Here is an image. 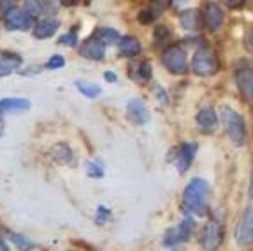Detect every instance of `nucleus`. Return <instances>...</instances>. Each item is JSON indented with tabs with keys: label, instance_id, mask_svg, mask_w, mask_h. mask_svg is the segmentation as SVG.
Listing matches in <instances>:
<instances>
[{
	"label": "nucleus",
	"instance_id": "1",
	"mask_svg": "<svg viewBox=\"0 0 253 251\" xmlns=\"http://www.w3.org/2000/svg\"><path fill=\"white\" fill-rule=\"evenodd\" d=\"M210 183L202 177H195L183 190V209L194 216H206L210 209Z\"/></svg>",
	"mask_w": 253,
	"mask_h": 251
},
{
	"label": "nucleus",
	"instance_id": "2",
	"mask_svg": "<svg viewBox=\"0 0 253 251\" xmlns=\"http://www.w3.org/2000/svg\"><path fill=\"white\" fill-rule=\"evenodd\" d=\"M221 122L227 130V135L236 146H243L246 142V125L241 114H237L230 107H221Z\"/></svg>",
	"mask_w": 253,
	"mask_h": 251
},
{
	"label": "nucleus",
	"instance_id": "3",
	"mask_svg": "<svg viewBox=\"0 0 253 251\" xmlns=\"http://www.w3.org/2000/svg\"><path fill=\"white\" fill-rule=\"evenodd\" d=\"M192 69H194L195 74L199 76H213L220 69V62H218V56L214 55L213 49L210 47H201L197 49L192 60Z\"/></svg>",
	"mask_w": 253,
	"mask_h": 251
},
{
	"label": "nucleus",
	"instance_id": "4",
	"mask_svg": "<svg viewBox=\"0 0 253 251\" xmlns=\"http://www.w3.org/2000/svg\"><path fill=\"white\" fill-rule=\"evenodd\" d=\"M236 83L237 88L245 97V100L253 102V63L248 60H241L236 65Z\"/></svg>",
	"mask_w": 253,
	"mask_h": 251
},
{
	"label": "nucleus",
	"instance_id": "5",
	"mask_svg": "<svg viewBox=\"0 0 253 251\" xmlns=\"http://www.w3.org/2000/svg\"><path fill=\"white\" fill-rule=\"evenodd\" d=\"M236 243L239 246L246 248L253 244V206H248L243 212L236 225V232H234Z\"/></svg>",
	"mask_w": 253,
	"mask_h": 251
},
{
	"label": "nucleus",
	"instance_id": "6",
	"mask_svg": "<svg viewBox=\"0 0 253 251\" xmlns=\"http://www.w3.org/2000/svg\"><path fill=\"white\" fill-rule=\"evenodd\" d=\"M194 228H195L194 220L192 218H185L178 225H174L169 230H166V234H164V246H176V244L190 239Z\"/></svg>",
	"mask_w": 253,
	"mask_h": 251
},
{
	"label": "nucleus",
	"instance_id": "7",
	"mask_svg": "<svg viewBox=\"0 0 253 251\" xmlns=\"http://www.w3.org/2000/svg\"><path fill=\"white\" fill-rule=\"evenodd\" d=\"M201 246L206 251H214L223 241V227L218 221H210L204 228L201 230Z\"/></svg>",
	"mask_w": 253,
	"mask_h": 251
},
{
	"label": "nucleus",
	"instance_id": "8",
	"mask_svg": "<svg viewBox=\"0 0 253 251\" xmlns=\"http://www.w3.org/2000/svg\"><path fill=\"white\" fill-rule=\"evenodd\" d=\"M162 62L172 74H183L186 71V55L179 46L167 47L162 55Z\"/></svg>",
	"mask_w": 253,
	"mask_h": 251
},
{
	"label": "nucleus",
	"instance_id": "9",
	"mask_svg": "<svg viewBox=\"0 0 253 251\" xmlns=\"http://www.w3.org/2000/svg\"><path fill=\"white\" fill-rule=\"evenodd\" d=\"M4 25L9 30H28L32 27V14L25 9H11L4 14Z\"/></svg>",
	"mask_w": 253,
	"mask_h": 251
},
{
	"label": "nucleus",
	"instance_id": "10",
	"mask_svg": "<svg viewBox=\"0 0 253 251\" xmlns=\"http://www.w3.org/2000/svg\"><path fill=\"white\" fill-rule=\"evenodd\" d=\"M197 153V144L194 142H185L183 146L178 148V153H176V167H178L179 174H185L188 170V167L194 162V157Z\"/></svg>",
	"mask_w": 253,
	"mask_h": 251
},
{
	"label": "nucleus",
	"instance_id": "11",
	"mask_svg": "<svg viewBox=\"0 0 253 251\" xmlns=\"http://www.w3.org/2000/svg\"><path fill=\"white\" fill-rule=\"evenodd\" d=\"M126 114L128 118L135 123V125H144L150 122V111H148L146 104L139 100V98H132L126 104Z\"/></svg>",
	"mask_w": 253,
	"mask_h": 251
},
{
	"label": "nucleus",
	"instance_id": "12",
	"mask_svg": "<svg viewBox=\"0 0 253 251\" xmlns=\"http://www.w3.org/2000/svg\"><path fill=\"white\" fill-rule=\"evenodd\" d=\"M202 18H204V23L208 25L210 30H218L223 23V11L214 2H206Z\"/></svg>",
	"mask_w": 253,
	"mask_h": 251
},
{
	"label": "nucleus",
	"instance_id": "13",
	"mask_svg": "<svg viewBox=\"0 0 253 251\" xmlns=\"http://www.w3.org/2000/svg\"><path fill=\"white\" fill-rule=\"evenodd\" d=\"M218 125V118H216V113L213 111V107H204V109L199 111L197 114V126L201 132L204 133H210L216 128Z\"/></svg>",
	"mask_w": 253,
	"mask_h": 251
},
{
	"label": "nucleus",
	"instance_id": "14",
	"mask_svg": "<svg viewBox=\"0 0 253 251\" xmlns=\"http://www.w3.org/2000/svg\"><path fill=\"white\" fill-rule=\"evenodd\" d=\"M30 107V102L27 98H2L0 100V116H5L9 113H23Z\"/></svg>",
	"mask_w": 253,
	"mask_h": 251
},
{
	"label": "nucleus",
	"instance_id": "15",
	"mask_svg": "<svg viewBox=\"0 0 253 251\" xmlns=\"http://www.w3.org/2000/svg\"><path fill=\"white\" fill-rule=\"evenodd\" d=\"M179 23L186 30H201L204 27V18L195 9H188V11H183L179 14Z\"/></svg>",
	"mask_w": 253,
	"mask_h": 251
},
{
	"label": "nucleus",
	"instance_id": "16",
	"mask_svg": "<svg viewBox=\"0 0 253 251\" xmlns=\"http://www.w3.org/2000/svg\"><path fill=\"white\" fill-rule=\"evenodd\" d=\"M81 56L84 58H90V60H102L104 58V53H106V46L100 44L97 39H88L86 42L83 44L81 47Z\"/></svg>",
	"mask_w": 253,
	"mask_h": 251
},
{
	"label": "nucleus",
	"instance_id": "17",
	"mask_svg": "<svg viewBox=\"0 0 253 251\" xmlns=\"http://www.w3.org/2000/svg\"><path fill=\"white\" fill-rule=\"evenodd\" d=\"M130 78L137 84H144L151 79V65L150 62H139L130 67Z\"/></svg>",
	"mask_w": 253,
	"mask_h": 251
},
{
	"label": "nucleus",
	"instance_id": "18",
	"mask_svg": "<svg viewBox=\"0 0 253 251\" xmlns=\"http://www.w3.org/2000/svg\"><path fill=\"white\" fill-rule=\"evenodd\" d=\"M60 23L56 20H42L34 27V36L37 39H47V37L55 36V32L58 30Z\"/></svg>",
	"mask_w": 253,
	"mask_h": 251
},
{
	"label": "nucleus",
	"instance_id": "19",
	"mask_svg": "<svg viewBox=\"0 0 253 251\" xmlns=\"http://www.w3.org/2000/svg\"><path fill=\"white\" fill-rule=\"evenodd\" d=\"M118 49L122 56H135L141 53V42L135 37H123L118 42Z\"/></svg>",
	"mask_w": 253,
	"mask_h": 251
},
{
	"label": "nucleus",
	"instance_id": "20",
	"mask_svg": "<svg viewBox=\"0 0 253 251\" xmlns=\"http://www.w3.org/2000/svg\"><path fill=\"white\" fill-rule=\"evenodd\" d=\"M166 7H167V0H157L155 4H151L150 9L141 11V14H139V21H142V23H150V21L153 20V18H157V16L160 14Z\"/></svg>",
	"mask_w": 253,
	"mask_h": 251
},
{
	"label": "nucleus",
	"instance_id": "21",
	"mask_svg": "<svg viewBox=\"0 0 253 251\" xmlns=\"http://www.w3.org/2000/svg\"><path fill=\"white\" fill-rule=\"evenodd\" d=\"M95 37L99 41L100 44H115V42H120V34L113 28H100V30L95 32Z\"/></svg>",
	"mask_w": 253,
	"mask_h": 251
},
{
	"label": "nucleus",
	"instance_id": "22",
	"mask_svg": "<svg viewBox=\"0 0 253 251\" xmlns=\"http://www.w3.org/2000/svg\"><path fill=\"white\" fill-rule=\"evenodd\" d=\"M9 241H11V243L14 244L20 251H30V250L36 248V243H34V241H30L28 237L21 236V234H9Z\"/></svg>",
	"mask_w": 253,
	"mask_h": 251
},
{
	"label": "nucleus",
	"instance_id": "23",
	"mask_svg": "<svg viewBox=\"0 0 253 251\" xmlns=\"http://www.w3.org/2000/svg\"><path fill=\"white\" fill-rule=\"evenodd\" d=\"M53 158L60 164H69L72 160V151L65 144H56L53 148Z\"/></svg>",
	"mask_w": 253,
	"mask_h": 251
},
{
	"label": "nucleus",
	"instance_id": "24",
	"mask_svg": "<svg viewBox=\"0 0 253 251\" xmlns=\"http://www.w3.org/2000/svg\"><path fill=\"white\" fill-rule=\"evenodd\" d=\"M76 86H78V90L81 91L84 97H88V98H95L97 95H100V88L97 86V84H93V83L76 81Z\"/></svg>",
	"mask_w": 253,
	"mask_h": 251
},
{
	"label": "nucleus",
	"instance_id": "25",
	"mask_svg": "<svg viewBox=\"0 0 253 251\" xmlns=\"http://www.w3.org/2000/svg\"><path fill=\"white\" fill-rule=\"evenodd\" d=\"M84 170H86L88 176L95 177V179H99V177L104 176V167L99 162H88V164L84 165Z\"/></svg>",
	"mask_w": 253,
	"mask_h": 251
},
{
	"label": "nucleus",
	"instance_id": "26",
	"mask_svg": "<svg viewBox=\"0 0 253 251\" xmlns=\"http://www.w3.org/2000/svg\"><path fill=\"white\" fill-rule=\"evenodd\" d=\"M58 42L62 44V46L74 47L76 44H78V34H76V32H69V34H65V36L60 37Z\"/></svg>",
	"mask_w": 253,
	"mask_h": 251
},
{
	"label": "nucleus",
	"instance_id": "27",
	"mask_svg": "<svg viewBox=\"0 0 253 251\" xmlns=\"http://www.w3.org/2000/svg\"><path fill=\"white\" fill-rule=\"evenodd\" d=\"M109 216H111V211L106 208V206H99L97 208V214H95V221L99 225H104L107 220H109Z\"/></svg>",
	"mask_w": 253,
	"mask_h": 251
},
{
	"label": "nucleus",
	"instance_id": "28",
	"mask_svg": "<svg viewBox=\"0 0 253 251\" xmlns=\"http://www.w3.org/2000/svg\"><path fill=\"white\" fill-rule=\"evenodd\" d=\"M63 65H65V60H63L62 55H53L46 63L47 69H62Z\"/></svg>",
	"mask_w": 253,
	"mask_h": 251
},
{
	"label": "nucleus",
	"instance_id": "29",
	"mask_svg": "<svg viewBox=\"0 0 253 251\" xmlns=\"http://www.w3.org/2000/svg\"><path fill=\"white\" fill-rule=\"evenodd\" d=\"M170 36V30L166 27H157L155 28V41H158V42H162V41L169 39Z\"/></svg>",
	"mask_w": 253,
	"mask_h": 251
},
{
	"label": "nucleus",
	"instance_id": "30",
	"mask_svg": "<svg viewBox=\"0 0 253 251\" xmlns=\"http://www.w3.org/2000/svg\"><path fill=\"white\" fill-rule=\"evenodd\" d=\"M16 0H0V12H9L11 9H14Z\"/></svg>",
	"mask_w": 253,
	"mask_h": 251
},
{
	"label": "nucleus",
	"instance_id": "31",
	"mask_svg": "<svg viewBox=\"0 0 253 251\" xmlns=\"http://www.w3.org/2000/svg\"><path fill=\"white\" fill-rule=\"evenodd\" d=\"M11 72H12V67L9 65V63L0 62V78H4V76L11 74Z\"/></svg>",
	"mask_w": 253,
	"mask_h": 251
},
{
	"label": "nucleus",
	"instance_id": "32",
	"mask_svg": "<svg viewBox=\"0 0 253 251\" xmlns=\"http://www.w3.org/2000/svg\"><path fill=\"white\" fill-rule=\"evenodd\" d=\"M221 2H223L227 7H232V9L241 7V5L245 4V0H221Z\"/></svg>",
	"mask_w": 253,
	"mask_h": 251
},
{
	"label": "nucleus",
	"instance_id": "33",
	"mask_svg": "<svg viewBox=\"0 0 253 251\" xmlns=\"http://www.w3.org/2000/svg\"><path fill=\"white\" fill-rule=\"evenodd\" d=\"M246 47H248V51L253 55V30H250L248 34H246Z\"/></svg>",
	"mask_w": 253,
	"mask_h": 251
},
{
	"label": "nucleus",
	"instance_id": "34",
	"mask_svg": "<svg viewBox=\"0 0 253 251\" xmlns=\"http://www.w3.org/2000/svg\"><path fill=\"white\" fill-rule=\"evenodd\" d=\"M155 90H157V93H158V100H160V102H162V104H167V102H169V100H167L166 91H164L162 88H160V86H155Z\"/></svg>",
	"mask_w": 253,
	"mask_h": 251
},
{
	"label": "nucleus",
	"instance_id": "35",
	"mask_svg": "<svg viewBox=\"0 0 253 251\" xmlns=\"http://www.w3.org/2000/svg\"><path fill=\"white\" fill-rule=\"evenodd\" d=\"M104 78H106L107 81H111V83H116V81H118V76H116L115 72H106V74H104Z\"/></svg>",
	"mask_w": 253,
	"mask_h": 251
},
{
	"label": "nucleus",
	"instance_id": "36",
	"mask_svg": "<svg viewBox=\"0 0 253 251\" xmlns=\"http://www.w3.org/2000/svg\"><path fill=\"white\" fill-rule=\"evenodd\" d=\"M252 167H253V164H252ZM250 197H252V200H253V169H252V181H250Z\"/></svg>",
	"mask_w": 253,
	"mask_h": 251
},
{
	"label": "nucleus",
	"instance_id": "37",
	"mask_svg": "<svg viewBox=\"0 0 253 251\" xmlns=\"http://www.w3.org/2000/svg\"><path fill=\"white\" fill-rule=\"evenodd\" d=\"M4 135V116H0V137Z\"/></svg>",
	"mask_w": 253,
	"mask_h": 251
}]
</instances>
